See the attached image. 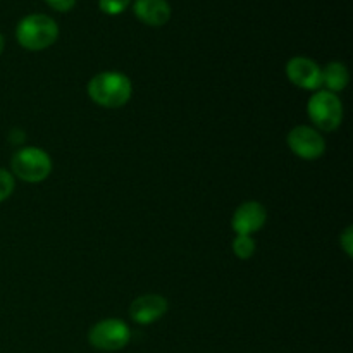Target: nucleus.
Returning <instances> with one entry per match:
<instances>
[{"mask_svg": "<svg viewBox=\"0 0 353 353\" xmlns=\"http://www.w3.org/2000/svg\"><path fill=\"white\" fill-rule=\"evenodd\" d=\"M348 81H350V74L343 62L333 61L323 69V86H326V92H341L347 88Z\"/></svg>", "mask_w": 353, "mask_h": 353, "instance_id": "obj_11", "label": "nucleus"}, {"mask_svg": "<svg viewBox=\"0 0 353 353\" xmlns=\"http://www.w3.org/2000/svg\"><path fill=\"white\" fill-rule=\"evenodd\" d=\"M12 176L26 183H41L50 176L52 159L38 147H24L12 155Z\"/></svg>", "mask_w": 353, "mask_h": 353, "instance_id": "obj_3", "label": "nucleus"}, {"mask_svg": "<svg viewBox=\"0 0 353 353\" xmlns=\"http://www.w3.org/2000/svg\"><path fill=\"white\" fill-rule=\"evenodd\" d=\"M86 92L97 105L105 109H119L130 102L133 95V85L123 72L105 71L90 79Z\"/></svg>", "mask_w": 353, "mask_h": 353, "instance_id": "obj_1", "label": "nucleus"}, {"mask_svg": "<svg viewBox=\"0 0 353 353\" xmlns=\"http://www.w3.org/2000/svg\"><path fill=\"white\" fill-rule=\"evenodd\" d=\"M307 114L317 130L331 133V131L338 130L343 121V103L336 93L323 90V92L314 93L309 99Z\"/></svg>", "mask_w": 353, "mask_h": 353, "instance_id": "obj_4", "label": "nucleus"}, {"mask_svg": "<svg viewBox=\"0 0 353 353\" xmlns=\"http://www.w3.org/2000/svg\"><path fill=\"white\" fill-rule=\"evenodd\" d=\"M3 45H6V41H3L2 33H0V54H2V50H3Z\"/></svg>", "mask_w": 353, "mask_h": 353, "instance_id": "obj_17", "label": "nucleus"}, {"mask_svg": "<svg viewBox=\"0 0 353 353\" xmlns=\"http://www.w3.org/2000/svg\"><path fill=\"white\" fill-rule=\"evenodd\" d=\"M131 2L133 0H99V7L107 16H117L123 14L131 6Z\"/></svg>", "mask_w": 353, "mask_h": 353, "instance_id": "obj_13", "label": "nucleus"}, {"mask_svg": "<svg viewBox=\"0 0 353 353\" xmlns=\"http://www.w3.org/2000/svg\"><path fill=\"white\" fill-rule=\"evenodd\" d=\"M45 2L59 12H68L76 6V0H45Z\"/></svg>", "mask_w": 353, "mask_h": 353, "instance_id": "obj_16", "label": "nucleus"}, {"mask_svg": "<svg viewBox=\"0 0 353 353\" xmlns=\"http://www.w3.org/2000/svg\"><path fill=\"white\" fill-rule=\"evenodd\" d=\"M286 76L302 90H317L323 86V68L309 57L296 55L286 64Z\"/></svg>", "mask_w": 353, "mask_h": 353, "instance_id": "obj_7", "label": "nucleus"}, {"mask_svg": "<svg viewBox=\"0 0 353 353\" xmlns=\"http://www.w3.org/2000/svg\"><path fill=\"white\" fill-rule=\"evenodd\" d=\"M233 252L241 261H248L255 254V241L248 234H236L233 240Z\"/></svg>", "mask_w": 353, "mask_h": 353, "instance_id": "obj_12", "label": "nucleus"}, {"mask_svg": "<svg viewBox=\"0 0 353 353\" xmlns=\"http://www.w3.org/2000/svg\"><path fill=\"white\" fill-rule=\"evenodd\" d=\"M340 245H341V248H343L345 254H347L348 257H352L353 255V228L352 226H348L347 230L341 233Z\"/></svg>", "mask_w": 353, "mask_h": 353, "instance_id": "obj_15", "label": "nucleus"}, {"mask_svg": "<svg viewBox=\"0 0 353 353\" xmlns=\"http://www.w3.org/2000/svg\"><path fill=\"white\" fill-rule=\"evenodd\" d=\"M286 141H288L290 150L303 161H316L323 157L326 152V140L323 134L316 128L305 126V124L293 128L286 137Z\"/></svg>", "mask_w": 353, "mask_h": 353, "instance_id": "obj_6", "label": "nucleus"}, {"mask_svg": "<svg viewBox=\"0 0 353 353\" xmlns=\"http://www.w3.org/2000/svg\"><path fill=\"white\" fill-rule=\"evenodd\" d=\"M14 192V176L6 169H0V203L9 199Z\"/></svg>", "mask_w": 353, "mask_h": 353, "instance_id": "obj_14", "label": "nucleus"}, {"mask_svg": "<svg viewBox=\"0 0 353 353\" xmlns=\"http://www.w3.org/2000/svg\"><path fill=\"white\" fill-rule=\"evenodd\" d=\"M268 221V210L261 202H243L234 210L233 219H231V228L236 234H248L261 231Z\"/></svg>", "mask_w": 353, "mask_h": 353, "instance_id": "obj_8", "label": "nucleus"}, {"mask_svg": "<svg viewBox=\"0 0 353 353\" xmlns=\"http://www.w3.org/2000/svg\"><path fill=\"white\" fill-rule=\"evenodd\" d=\"M133 12L148 26H164L171 19V6L168 0H134Z\"/></svg>", "mask_w": 353, "mask_h": 353, "instance_id": "obj_10", "label": "nucleus"}, {"mask_svg": "<svg viewBox=\"0 0 353 353\" xmlns=\"http://www.w3.org/2000/svg\"><path fill=\"white\" fill-rule=\"evenodd\" d=\"M168 300L164 296L155 295V293H147V295H141L133 300V303L130 305V317L137 324L147 326V324L162 319L165 312H168Z\"/></svg>", "mask_w": 353, "mask_h": 353, "instance_id": "obj_9", "label": "nucleus"}, {"mask_svg": "<svg viewBox=\"0 0 353 353\" xmlns=\"http://www.w3.org/2000/svg\"><path fill=\"white\" fill-rule=\"evenodd\" d=\"M131 340V330L121 319H103L92 326L88 333V341L93 348L100 352L123 350Z\"/></svg>", "mask_w": 353, "mask_h": 353, "instance_id": "obj_5", "label": "nucleus"}, {"mask_svg": "<svg viewBox=\"0 0 353 353\" xmlns=\"http://www.w3.org/2000/svg\"><path fill=\"white\" fill-rule=\"evenodd\" d=\"M59 26L47 14H30L17 23V43L26 50H45L55 43Z\"/></svg>", "mask_w": 353, "mask_h": 353, "instance_id": "obj_2", "label": "nucleus"}]
</instances>
